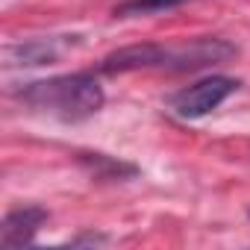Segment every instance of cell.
<instances>
[{"label":"cell","mask_w":250,"mask_h":250,"mask_svg":"<svg viewBox=\"0 0 250 250\" xmlns=\"http://www.w3.org/2000/svg\"><path fill=\"white\" fill-rule=\"evenodd\" d=\"M21 100L39 112H47L50 118L74 124L100 112L103 88L91 74H65V77L30 83L21 91Z\"/></svg>","instance_id":"cell-1"},{"label":"cell","mask_w":250,"mask_h":250,"mask_svg":"<svg viewBox=\"0 0 250 250\" xmlns=\"http://www.w3.org/2000/svg\"><path fill=\"white\" fill-rule=\"evenodd\" d=\"M235 88H238V80L221 77V74L206 77V80H197L194 85H188V88H183V91H177L171 97V112L177 118H183V121L203 118L212 109H218Z\"/></svg>","instance_id":"cell-2"},{"label":"cell","mask_w":250,"mask_h":250,"mask_svg":"<svg viewBox=\"0 0 250 250\" xmlns=\"http://www.w3.org/2000/svg\"><path fill=\"white\" fill-rule=\"evenodd\" d=\"M235 56V47L224 39H194L183 44H162L159 68L165 71H197Z\"/></svg>","instance_id":"cell-3"},{"label":"cell","mask_w":250,"mask_h":250,"mask_svg":"<svg viewBox=\"0 0 250 250\" xmlns=\"http://www.w3.org/2000/svg\"><path fill=\"white\" fill-rule=\"evenodd\" d=\"M71 42L65 39H27V42H18V44H9L3 47V62L9 68H39V65H50L56 62L65 47Z\"/></svg>","instance_id":"cell-4"},{"label":"cell","mask_w":250,"mask_h":250,"mask_svg":"<svg viewBox=\"0 0 250 250\" xmlns=\"http://www.w3.org/2000/svg\"><path fill=\"white\" fill-rule=\"evenodd\" d=\"M44 221H47V212L39 209V206H21V209L9 212L3 227H0V244H3L6 250L30 244Z\"/></svg>","instance_id":"cell-5"},{"label":"cell","mask_w":250,"mask_h":250,"mask_svg":"<svg viewBox=\"0 0 250 250\" xmlns=\"http://www.w3.org/2000/svg\"><path fill=\"white\" fill-rule=\"evenodd\" d=\"M186 3V0H124V3L115 9L118 18H127V15H150V12H168L174 6Z\"/></svg>","instance_id":"cell-6"}]
</instances>
